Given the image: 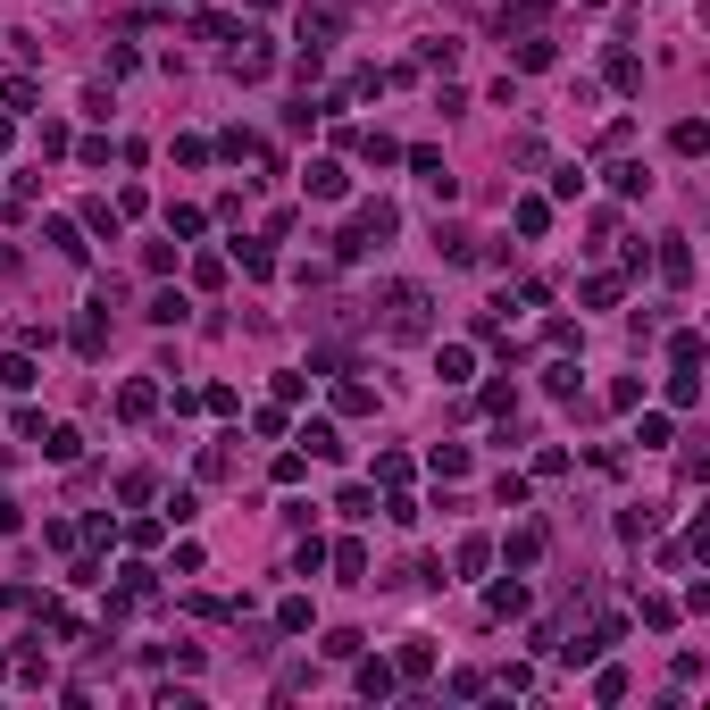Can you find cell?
Returning <instances> with one entry per match:
<instances>
[{"label":"cell","instance_id":"1","mask_svg":"<svg viewBox=\"0 0 710 710\" xmlns=\"http://www.w3.org/2000/svg\"><path fill=\"white\" fill-rule=\"evenodd\" d=\"M385 326H393V343H426V335H435V301H426V284H393V293H385Z\"/></svg>","mask_w":710,"mask_h":710},{"label":"cell","instance_id":"2","mask_svg":"<svg viewBox=\"0 0 710 710\" xmlns=\"http://www.w3.org/2000/svg\"><path fill=\"white\" fill-rule=\"evenodd\" d=\"M410 168H418V184H426L435 201H452V193H460V176L443 168V151H435V142H418V151H410Z\"/></svg>","mask_w":710,"mask_h":710},{"label":"cell","instance_id":"3","mask_svg":"<svg viewBox=\"0 0 710 710\" xmlns=\"http://www.w3.org/2000/svg\"><path fill=\"white\" fill-rule=\"evenodd\" d=\"M234 76H243V84H259V76H268V67H276V51H268V34H243V42H234Z\"/></svg>","mask_w":710,"mask_h":710},{"label":"cell","instance_id":"4","mask_svg":"<svg viewBox=\"0 0 710 710\" xmlns=\"http://www.w3.org/2000/svg\"><path fill=\"white\" fill-rule=\"evenodd\" d=\"M493 34H502V42L510 34H543V0H510V9L493 17Z\"/></svg>","mask_w":710,"mask_h":710},{"label":"cell","instance_id":"5","mask_svg":"<svg viewBox=\"0 0 710 710\" xmlns=\"http://www.w3.org/2000/svg\"><path fill=\"white\" fill-rule=\"evenodd\" d=\"M301 184H310V201H343L351 193V176L335 168V159H310V176H301Z\"/></svg>","mask_w":710,"mask_h":710},{"label":"cell","instance_id":"6","mask_svg":"<svg viewBox=\"0 0 710 710\" xmlns=\"http://www.w3.org/2000/svg\"><path fill=\"white\" fill-rule=\"evenodd\" d=\"M426 669H435V644H426V635H410V644L393 652V677H410V685H418Z\"/></svg>","mask_w":710,"mask_h":710},{"label":"cell","instance_id":"7","mask_svg":"<svg viewBox=\"0 0 710 710\" xmlns=\"http://www.w3.org/2000/svg\"><path fill=\"white\" fill-rule=\"evenodd\" d=\"M42 460L76 468V460H84V435H76V426H51V435H42Z\"/></svg>","mask_w":710,"mask_h":710},{"label":"cell","instance_id":"8","mask_svg":"<svg viewBox=\"0 0 710 710\" xmlns=\"http://www.w3.org/2000/svg\"><path fill=\"white\" fill-rule=\"evenodd\" d=\"M468 368H477V351H468V343H443L435 351V376H443V385H468Z\"/></svg>","mask_w":710,"mask_h":710},{"label":"cell","instance_id":"9","mask_svg":"<svg viewBox=\"0 0 710 710\" xmlns=\"http://www.w3.org/2000/svg\"><path fill=\"white\" fill-rule=\"evenodd\" d=\"M326 560H335V577H343V585H368V543H335Z\"/></svg>","mask_w":710,"mask_h":710},{"label":"cell","instance_id":"10","mask_svg":"<svg viewBox=\"0 0 710 710\" xmlns=\"http://www.w3.org/2000/svg\"><path fill=\"white\" fill-rule=\"evenodd\" d=\"M351 685H360V694H368V702H385V694H393V685H401V677H393V660H360V677H351Z\"/></svg>","mask_w":710,"mask_h":710},{"label":"cell","instance_id":"11","mask_svg":"<svg viewBox=\"0 0 710 710\" xmlns=\"http://www.w3.org/2000/svg\"><path fill=\"white\" fill-rule=\"evenodd\" d=\"M393 226H401V209H393V201H368V209H360V226H351V234H368V243H385Z\"/></svg>","mask_w":710,"mask_h":710},{"label":"cell","instance_id":"12","mask_svg":"<svg viewBox=\"0 0 710 710\" xmlns=\"http://www.w3.org/2000/svg\"><path fill=\"white\" fill-rule=\"evenodd\" d=\"M502 560H510V568H535V560H543V527H518V535L502 543Z\"/></svg>","mask_w":710,"mask_h":710},{"label":"cell","instance_id":"13","mask_svg":"<svg viewBox=\"0 0 710 710\" xmlns=\"http://www.w3.org/2000/svg\"><path fill=\"white\" fill-rule=\"evenodd\" d=\"M34 376H42V368H34V351H0V385H9V393H26Z\"/></svg>","mask_w":710,"mask_h":710},{"label":"cell","instance_id":"14","mask_svg":"<svg viewBox=\"0 0 710 710\" xmlns=\"http://www.w3.org/2000/svg\"><path fill=\"white\" fill-rule=\"evenodd\" d=\"M485 610H493V619H518V610H527V585H518V577H502V585L485 594Z\"/></svg>","mask_w":710,"mask_h":710},{"label":"cell","instance_id":"15","mask_svg":"<svg viewBox=\"0 0 710 710\" xmlns=\"http://www.w3.org/2000/svg\"><path fill=\"white\" fill-rule=\"evenodd\" d=\"M510 218H518V234H527V243H535V234H552V201H535V193H527V201L510 209Z\"/></svg>","mask_w":710,"mask_h":710},{"label":"cell","instance_id":"16","mask_svg":"<svg viewBox=\"0 0 710 710\" xmlns=\"http://www.w3.org/2000/svg\"><path fill=\"white\" fill-rule=\"evenodd\" d=\"M660 276H669V284L694 276V251H685V234H669V243H660Z\"/></svg>","mask_w":710,"mask_h":710},{"label":"cell","instance_id":"17","mask_svg":"<svg viewBox=\"0 0 710 710\" xmlns=\"http://www.w3.org/2000/svg\"><path fill=\"white\" fill-rule=\"evenodd\" d=\"M142 318H151V326H184V318H193V301H184V293H151V310H142Z\"/></svg>","mask_w":710,"mask_h":710},{"label":"cell","instance_id":"18","mask_svg":"<svg viewBox=\"0 0 710 710\" xmlns=\"http://www.w3.org/2000/svg\"><path fill=\"white\" fill-rule=\"evenodd\" d=\"M702 401V368H669V410H694Z\"/></svg>","mask_w":710,"mask_h":710},{"label":"cell","instance_id":"19","mask_svg":"<svg viewBox=\"0 0 710 710\" xmlns=\"http://www.w3.org/2000/svg\"><path fill=\"white\" fill-rule=\"evenodd\" d=\"M301 443H310V460H343V435H335L326 418H318V426H301Z\"/></svg>","mask_w":710,"mask_h":710},{"label":"cell","instance_id":"20","mask_svg":"<svg viewBox=\"0 0 710 710\" xmlns=\"http://www.w3.org/2000/svg\"><path fill=\"white\" fill-rule=\"evenodd\" d=\"M610 84H619V92H644V59H635V51H610Z\"/></svg>","mask_w":710,"mask_h":710},{"label":"cell","instance_id":"21","mask_svg":"<svg viewBox=\"0 0 710 710\" xmlns=\"http://www.w3.org/2000/svg\"><path fill=\"white\" fill-rule=\"evenodd\" d=\"M435 251H443V259H452V268H468V259H477V243H468V234H460V226H435Z\"/></svg>","mask_w":710,"mask_h":710},{"label":"cell","instance_id":"22","mask_svg":"<svg viewBox=\"0 0 710 710\" xmlns=\"http://www.w3.org/2000/svg\"><path fill=\"white\" fill-rule=\"evenodd\" d=\"M669 368H702V335H694V326H677V335H669Z\"/></svg>","mask_w":710,"mask_h":710},{"label":"cell","instance_id":"23","mask_svg":"<svg viewBox=\"0 0 710 710\" xmlns=\"http://www.w3.org/2000/svg\"><path fill=\"white\" fill-rule=\"evenodd\" d=\"M669 435H677V426H669V410H644V426H635V443H644V452H660Z\"/></svg>","mask_w":710,"mask_h":710},{"label":"cell","instance_id":"24","mask_svg":"<svg viewBox=\"0 0 710 710\" xmlns=\"http://www.w3.org/2000/svg\"><path fill=\"white\" fill-rule=\"evenodd\" d=\"M151 410H159L151 385H126V393H117V418H151Z\"/></svg>","mask_w":710,"mask_h":710},{"label":"cell","instance_id":"25","mask_svg":"<svg viewBox=\"0 0 710 710\" xmlns=\"http://www.w3.org/2000/svg\"><path fill=\"white\" fill-rule=\"evenodd\" d=\"M234 259H243V276H276V251L268 243H234Z\"/></svg>","mask_w":710,"mask_h":710},{"label":"cell","instance_id":"26","mask_svg":"<svg viewBox=\"0 0 710 710\" xmlns=\"http://www.w3.org/2000/svg\"><path fill=\"white\" fill-rule=\"evenodd\" d=\"M335 410H343V418H368L376 393H368V385H335Z\"/></svg>","mask_w":710,"mask_h":710},{"label":"cell","instance_id":"27","mask_svg":"<svg viewBox=\"0 0 710 710\" xmlns=\"http://www.w3.org/2000/svg\"><path fill=\"white\" fill-rule=\"evenodd\" d=\"M610 193H627V201H635V193H652V176L627 159V168H610Z\"/></svg>","mask_w":710,"mask_h":710},{"label":"cell","instance_id":"28","mask_svg":"<svg viewBox=\"0 0 710 710\" xmlns=\"http://www.w3.org/2000/svg\"><path fill=\"white\" fill-rule=\"evenodd\" d=\"M435 477H443V485L468 477V452H460V443H435Z\"/></svg>","mask_w":710,"mask_h":710},{"label":"cell","instance_id":"29","mask_svg":"<svg viewBox=\"0 0 710 710\" xmlns=\"http://www.w3.org/2000/svg\"><path fill=\"white\" fill-rule=\"evenodd\" d=\"M485 560H493V543L468 535V543H460V577H485Z\"/></svg>","mask_w":710,"mask_h":710},{"label":"cell","instance_id":"30","mask_svg":"<svg viewBox=\"0 0 710 710\" xmlns=\"http://www.w3.org/2000/svg\"><path fill=\"white\" fill-rule=\"evenodd\" d=\"M543 393H560V401L577 393V360H552V368H543Z\"/></svg>","mask_w":710,"mask_h":710},{"label":"cell","instance_id":"31","mask_svg":"<svg viewBox=\"0 0 710 710\" xmlns=\"http://www.w3.org/2000/svg\"><path fill=\"white\" fill-rule=\"evenodd\" d=\"M385 518H393V527H418V502H410V485H393V493H385Z\"/></svg>","mask_w":710,"mask_h":710},{"label":"cell","instance_id":"32","mask_svg":"<svg viewBox=\"0 0 710 710\" xmlns=\"http://www.w3.org/2000/svg\"><path fill=\"white\" fill-rule=\"evenodd\" d=\"M669 142H677V151H685V159H702V142H710V126H702V117H685V126H677Z\"/></svg>","mask_w":710,"mask_h":710},{"label":"cell","instance_id":"33","mask_svg":"<svg viewBox=\"0 0 710 710\" xmlns=\"http://www.w3.org/2000/svg\"><path fill=\"white\" fill-rule=\"evenodd\" d=\"M51 251H59V259H84V234L67 226V218H51Z\"/></svg>","mask_w":710,"mask_h":710},{"label":"cell","instance_id":"34","mask_svg":"<svg viewBox=\"0 0 710 710\" xmlns=\"http://www.w3.org/2000/svg\"><path fill=\"white\" fill-rule=\"evenodd\" d=\"M360 151L376 159V168H393V159H401V142H393V134H360Z\"/></svg>","mask_w":710,"mask_h":710},{"label":"cell","instance_id":"35","mask_svg":"<svg viewBox=\"0 0 710 710\" xmlns=\"http://www.w3.org/2000/svg\"><path fill=\"white\" fill-rule=\"evenodd\" d=\"M218 151H226V159H268V151H259V134H243V126H234V134L218 142Z\"/></svg>","mask_w":710,"mask_h":710},{"label":"cell","instance_id":"36","mask_svg":"<svg viewBox=\"0 0 710 710\" xmlns=\"http://www.w3.org/2000/svg\"><path fill=\"white\" fill-rule=\"evenodd\" d=\"M477 410H485V418H510V410H518V393H510V385H485Z\"/></svg>","mask_w":710,"mask_h":710},{"label":"cell","instance_id":"37","mask_svg":"<svg viewBox=\"0 0 710 710\" xmlns=\"http://www.w3.org/2000/svg\"><path fill=\"white\" fill-rule=\"evenodd\" d=\"M335 510H343V518H376V493H368V485H351V493H343Z\"/></svg>","mask_w":710,"mask_h":710},{"label":"cell","instance_id":"38","mask_svg":"<svg viewBox=\"0 0 710 710\" xmlns=\"http://www.w3.org/2000/svg\"><path fill=\"white\" fill-rule=\"evenodd\" d=\"M644 627H677V602L669 594H644Z\"/></svg>","mask_w":710,"mask_h":710},{"label":"cell","instance_id":"39","mask_svg":"<svg viewBox=\"0 0 710 710\" xmlns=\"http://www.w3.org/2000/svg\"><path fill=\"white\" fill-rule=\"evenodd\" d=\"M594 702H627V669H602L594 677Z\"/></svg>","mask_w":710,"mask_h":710},{"label":"cell","instance_id":"40","mask_svg":"<svg viewBox=\"0 0 710 710\" xmlns=\"http://www.w3.org/2000/svg\"><path fill=\"white\" fill-rule=\"evenodd\" d=\"M17 527H26V510H17L9 493H0V535H17Z\"/></svg>","mask_w":710,"mask_h":710}]
</instances>
